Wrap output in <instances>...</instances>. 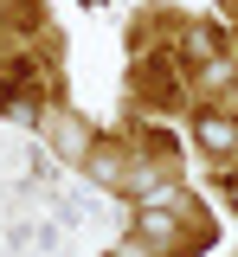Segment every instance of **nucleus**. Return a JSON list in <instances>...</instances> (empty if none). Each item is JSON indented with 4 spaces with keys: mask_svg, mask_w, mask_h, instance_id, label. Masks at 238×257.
Returning <instances> with one entry per match:
<instances>
[{
    "mask_svg": "<svg viewBox=\"0 0 238 257\" xmlns=\"http://www.w3.org/2000/svg\"><path fill=\"white\" fill-rule=\"evenodd\" d=\"M52 142H58V155H71V161H84V155H90L84 122H52Z\"/></svg>",
    "mask_w": 238,
    "mask_h": 257,
    "instance_id": "f257e3e1",
    "label": "nucleus"
},
{
    "mask_svg": "<svg viewBox=\"0 0 238 257\" xmlns=\"http://www.w3.org/2000/svg\"><path fill=\"white\" fill-rule=\"evenodd\" d=\"M116 257H148V251H142V244H123V251H116Z\"/></svg>",
    "mask_w": 238,
    "mask_h": 257,
    "instance_id": "f03ea898",
    "label": "nucleus"
}]
</instances>
